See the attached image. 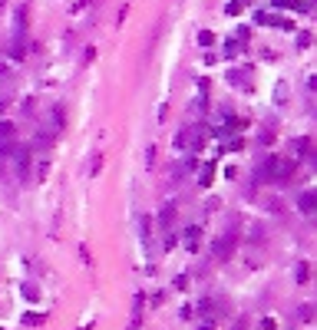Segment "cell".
<instances>
[{"mask_svg": "<svg viewBox=\"0 0 317 330\" xmlns=\"http://www.w3.org/2000/svg\"><path fill=\"white\" fill-rule=\"evenodd\" d=\"M235 241H238V235H235V228H231V231H225V235H222V238H218V241H215V244H211V255H215V258H218V261H225V258H228V255H231V248H235Z\"/></svg>", "mask_w": 317, "mask_h": 330, "instance_id": "cell-1", "label": "cell"}, {"mask_svg": "<svg viewBox=\"0 0 317 330\" xmlns=\"http://www.w3.org/2000/svg\"><path fill=\"white\" fill-rule=\"evenodd\" d=\"M199 142H202L199 129H182L179 136H175V145H179V149H199Z\"/></svg>", "mask_w": 317, "mask_h": 330, "instance_id": "cell-2", "label": "cell"}, {"mask_svg": "<svg viewBox=\"0 0 317 330\" xmlns=\"http://www.w3.org/2000/svg\"><path fill=\"white\" fill-rule=\"evenodd\" d=\"M271 175H274V156H267L264 165L255 168V182H258V185H267V182H271Z\"/></svg>", "mask_w": 317, "mask_h": 330, "instance_id": "cell-3", "label": "cell"}, {"mask_svg": "<svg viewBox=\"0 0 317 330\" xmlns=\"http://www.w3.org/2000/svg\"><path fill=\"white\" fill-rule=\"evenodd\" d=\"M13 156H17V175H27V165H30V149H13Z\"/></svg>", "mask_w": 317, "mask_h": 330, "instance_id": "cell-4", "label": "cell"}, {"mask_svg": "<svg viewBox=\"0 0 317 330\" xmlns=\"http://www.w3.org/2000/svg\"><path fill=\"white\" fill-rule=\"evenodd\" d=\"M245 76H248V69H231V73H228V83H231V86L238 83L241 89H248V80H245Z\"/></svg>", "mask_w": 317, "mask_h": 330, "instance_id": "cell-5", "label": "cell"}, {"mask_svg": "<svg viewBox=\"0 0 317 330\" xmlns=\"http://www.w3.org/2000/svg\"><path fill=\"white\" fill-rule=\"evenodd\" d=\"M298 208H301V212H304V215H311V212H314V192H304V195H301Z\"/></svg>", "mask_w": 317, "mask_h": 330, "instance_id": "cell-6", "label": "cell"}, {"mask_svg": "<svg viewBox=\"0 0 317 330\" xmlns=\"http://www.w3.org/2000/svg\"><path fill=\"white\" fill-rule=\"evenodd\" d=\"M172 221H175V208L165 205V208H162V215H159V224H162V228H172Z\"/></svg>", "mask_w": 317, "mask_h": 330, "instance_id": "cell-7", "label": "cell"}, {"mask_svg": "<svg viewBox=\"0 0 317 330\" xmlns=\"http://www.w3.org/2000/svg\"><path fill=\"white\" fill-rule=\"evenodd\" d=\"M13 139V125L10 122H0V142H10Z\"/></svg>", "mask_w": 317, "mask_h": 330, "instance_id": "cell-8", "label": "cell"}, {"mask_svg": "<svg viewBox=\"0 0 317 330\" xmlns=\"http://www.w3.org/2000/svg\"><path fill=\"white\" fill-rule=\"evenodd\" d=\"M199 235H202L199 228H188L185 231V244H188V248H195V244H199Z\"/></svg>", "mask_w": 317, "mask_h": 330, "instance_id": "cell-9", "label": "cell"}, {"mask_svg": "<svg viewBox=\"0 0 317 330\" xmlns=\"http://www.w3.org/2000/svg\"><path fill=\"white\" fill-rule=\"evenodd\" d=\"M23 294H27V297H30V300H37V297H40L37 284H23Z\"/></svg>", "mask_w": 317, "mask_h": 330, "instance_id": "cell-10", "label": "cell"}, {"mask_svg": "<svg viewBox=\"0 0 317 330\" xmlns=\"http://www.w3.org/2000/svg\"><path fill=\"white\" fill-rule=\"evenodd\" d=\"M10 152H13L10 142H0V162H4V159H10Z\"/></svg>", "mask_w": 317, "mask_h": 330, "instance_id": "cell-11", "label": "cell"}, {"mask_svg": "<svg viewBox=\"0 0 317 330\" xmlns=\"http://www.w3.org/2000/svg\"><path fill=\"white\" fill-rule=\"evenodd\" d=\"M10 56H13V60H20V56H23V46H20V40H13V46H10Z\"/></svg>", "mask_w": 317, "mask_h": 330, "instance_id": "cell-12", "label": "cell"}, {"mask_svg": "<svg viewBox=\"0 0 317 330\" xmlns=\"http://www.w3.org/2000/svg\"><path fill=\"white\" fill-rule=\"evenodd\" d=\"M211 40H215L211 33H199V43H202V46H211Z\"/></svg>", "mask_w": 317, "mask_h": 330, "instance_id": "cell-13", "label": "cell"}, {"mask_svg": "<svg viewBox=\"0 0 317 330\" xmlns=\"http://www.w3.org/2000/svg\"><path fill=\"white\" fill-rule=\"evenodd\" d=\"M208 182H211V165L202 168V185H208Z\"/></svg>", "mask_w": 317, "mask_h": 330, "instance_id": "cell-14", "label": "cell"}, {"mask_svg": "<svg viewBox=\"0 0 317 330\" xmlns=\"http://www.w3.org/2000/svg\"><path fill=\"white\" fill-rule=\"evenodd\" d=\"M298 281H307V264H298Z\"/></svg>", "mask_w": 317, "mask_h": 330, "instance_id": "cell-15", "label": "cell"}]
</instances>
